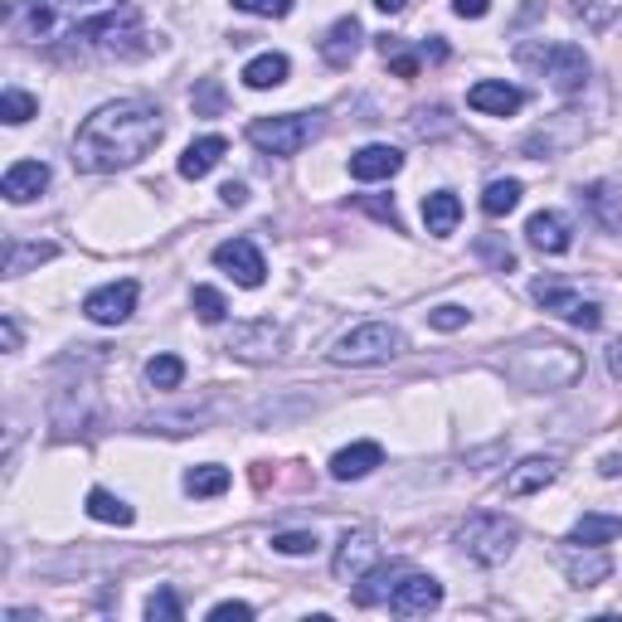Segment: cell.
I'll return each instance as SVG.
<instances>
[{
	"mask_svg": "<svg viewBox=\"0 0 622 622\" xmlns=\"http://www.w3.org/2000/svg\"><path fill=\"white\" fill-rule=\"evenodd\" d=\"M83 511L92 515V521H102V525H131V521H137V511H131L122 496L102 492V486H92V492H88V506Z\"/></svg>",
	"mask_w": 622,
	"mask_h": 622,
	"instance_id": "cell-26",
	"label": "cell"
},
{
	"mask_svg": "<svg viewBox=\"0 0 622 622\" xmlns=\"http://www.w3.org/2000/svg\"><path fill=\"white\" fill-rule=\"evenodd\" d=\"M521 195H525V190H521V180H492V185L482 190V209H486L492 219H506L511 209L521 205Z\"/></svg>",
	"mask_w": 622,
	"mask_h": 622,
	"instance_id": "cell-29",
	"label": "cell"
},
{
	"mask_svg": "<svg viewBox=\"0 0 622 622\" xmlns=\"http://www.w3.org/2000/svg\"><path fill=\"white\" fill-rule=\"evenodd\" d=\"M190 307H195V316H200L205 326H219L224 316H229V302H224V293H215V287H195Z\"/></svg>",
	"mask_w": 622,
	"mask_h": 622,
	"instance_id": "cell-33",
	"label": "cell"
},
{
	"mask_svg": "<svg viewBox=\"0 0 622 622\" xmlns=\"http://www.w3.org/2000/svg\"><path fill=\"white\" fill-rule=\"evenodd\" d=\"M287 73H293V63H287V55H258L244 63V83L254 92H268L277 83H287Z\"/></svg>",
	"mask_w": 622,
	"mask_h": 622,
	"instance_id": "cell-24",
	"label": "cell"
},
{
	"mask_svg": "<svg viewBox=\"0 0 622 622\" xmlns=\"http://www.w3.org/2000/svg\"><path fill=\"white\" fill-rule=\"evenodd\" d=\"M423 224H428V234H433V238L457 234V224H462V200H457L453 190H433V195H423Z\"/></svg>",
	"mask_w": 622,
	"mask_h": 622,
	"instance_id": "cell-22",
	"label": "cell"
},
{
	"mask_svg": "<svg viewBox=\"0 0 622 622\" xmlns=\"http://www.w3.org/2000/svg\"><path fill=\"white\" fill-rule=\"evenodd\" d=\"M147 618H151V622H180L185 608H180V599H176L170 589H156L151 599H147Z\"/></svg>",
	"mask_w": 622,
	"mask_h": 622,
	"instance_id": "cell-35",
	"label": "cell"
},
{
	"mask_svg": "<svg viewBox=\"0 0 622 622\" xmlns=\"http://www.w3.org/2000/svg\"><path fill=\"white\" fill-rule=\"evenodd\" d=\"M161 137H166V117L156 102L147 98L102 102L73 131V166L88 170V176H108V170L137 166L147 151H156Z\"/></svg>",
	"mask_w": 622,
	"mask_h": 622,
	"instance_id": "cell-1",
	"label": "cell"
},
{
	"mask_svg": "<svg viewBox=\"0 0 622 622\" xmlns=\"http://www.w3.org/2000/svg\"><path fill=\"white\" fill-rule=\"evenodd\" d=\"M234 10L263 16V20H283V16H293V0H234Z\"/></svg>",
	"mask_w": 622,
	"mask_h": 622,
	"instance_id": "cell-36",
	"label": "cell"
},
{
	"mask_svg": "<svg viewBox=\"0 0 622 622\" xmlns=\"http://www.w3.org/2000/svg\"><path fill=\"white\" fill-rule=\"evenodd\" d=\"M316 131H322L316 112H283V117H258V122H248V141L268 156H297Z\"/></svg>",
	"mask_w": 622,
	"mask_h": 622,
	"instance_id": "cell-7",
	"label": "cell"
},
{
	"mask_svg": "<svg viewBox=\"0 0 622 622\" xmlns=\"http://www.w3.org/2000/svg\"><path fill=\"white\" fill-rule=\"evenodd\" d=\"M379 462H385V447L379 443H351L330 457V476H336V482H361V476H369Z\"/></svg>",
	"mask_w": 622,
	"mask_h": 622,
	"instance_id": "cell-19",
	"label": "cell"
},
{
	"mask_svg": "<svg viewBox=\"0 0 622 622\" xmlns=\"http://www.w3.org/2000/svg\"><path fill=\"white\" fill-rule=\"evenodd\" d=\"M457 545L467 560H476L482 569H496V564H506L515 545H521V525L511 521V515H501V511H476L467 525L457 531Z\"/></svg>",
	"mask_w": 622,
	"mask_h": 622,
	"instance_id": "cell-5",
	"label": "cell"
},
{
	"mask_svg": "<svg viewBox=\"0 0 622 622\" xmlns=\"http://www.w3.org/2000/svg\"><path fill=\"white\" fill-rule=\"evenodd\" d=\"M622 472V457H603V476H618Z\"/></svg>",
	"mask_w": 622,
	"mask_h": 622,
	"instance_id": "cell-47",
	"label": "cell"
},
{
	"mask_svg": "<svg viewBox=\"0 0 622 622\" xmlns=\"http://www.w3.org/2000/svg\"><path fill=\"white\" fill-rule=\"evenodd\" d=\"M375 564H379V540L375 535H369V531H346V535H340L336 560H330V569H336L340 584H361Z\"/></svg>",
	"mask_w": 622,
	"mask_h": 622,
	"instance_id": "cell-10",
	"label": "cell"
},
{
	"mask_svg": "<svg viewBox=\"0 0 622 622\" xmlns=\"http://www.w3.org/2000/svg\"><path fill=\"white\" fill-rule=\"evenodd\" d=\"M453 10L462 20H482L486 10H492V0H453Z\"/></svg>",
	"mask_w": 622,
	"mask_h": 622,
	"instance_id": "cell-41",
	"label": "cell"
},
{
	"mask_svg": "<svg viewBox=\"0 0 622 622\" xmlns=\"http://www.w3.org/2000/svg\"><path fill=\"white\" fill-rule=\"evenodd\" d=\"M428 326L433 330H462V326H467V307H457V302H443V307L428 312Z\"/></svg>",
	"mask_w": 622,
	"mask_h": 622,
	"instance_id": "cell-38",
	"label": "cell"
},
{
	"mask_svg": "<svg viewBox=\"0 0 622 622\" xmlns=\"http://www.w3.org/2000/svg\"><path fill=\"white\" fill-rule=\"evenodd\" d=\"M399 351H404L399 326H389V322H365V326L346 330V336L330 346V361H336V365H385V361H394Z\"/></svg>",
	"mask_w": 622,
	"mask_h": 622,
	"instance_id": "cell-6",
	"label": "cell"
},
{
	"mask_svg": "<svg viewBox=\"0 0 622 622\" xmlns=\"http://www.w3.org/2000/svg\"><path fill=\"white\" fill-rule=\"evenodd\" d=\"M554 476H560V457H525L506 476V496H535V492H545Z\"/></svg>",
	"mask_w": 622,
	"mask_h": 622,
	"instance_id": "cell-20",
	"label": "cell"
},
{
	"mask_svg": "<svg viewBox=\"0 0 622 622\" xmlns=\"http://www.w3.org/2000/svg\"><path fill=\"white\" fill-rule=\"evenodd\" d=\"M525 238H531V248L540 254H569V244H574V224H569L560 209H540L525 224Z\"/></svg>",
	"mask_w": 622,
	"mask_h": 622,
	"instance_id": "cell-15",
	"label": "cell"
},
{
	"mask_svg": "<svg viewBox=\"0 0 622 622\" xmlns=\"http://www.w3.org/2000/svg\"><path fill=\"white\" fill-rule=\"evenodd\" d=\"M584 200H589V209L599 215V224L603 229H622V209H618V200H613V185H589L584 190Z\"/></svg>",
	"mask_w": 622,
	"mask_h": 622,
	"instance_id": "cell-31",
	"label": "cell"
},
{
	"mask_svg": "<svg viewBox=\"0 0 622 622\" xmlns=\"http://www.w3.org/2000/svg\"><path fill=\"white\" fill-rule=\"evenodd\" d=\"M137 6L131 0H24L20 30L34 45H59V39H117L137 30Z\"/></svg>",
	"mask_w": 622,
	"mask_h": 622,
	"instance_id": "cell-2",
	"label": "cell"
},
{
	"mask_svg": "<svg viewBox=\"0 0 622 622\" xmlns=\"http://www.w3.org/2000/svg\"><path fill=\"white\" fill-rule=\"evenodd\" d=\"M467 108L486 112V117H511L525 108V92L501 83V78H482V83H472V92H467Z\"/></svg>",
	"mask_w": 622,
	"mask_h": 622,
	"instance_id": "cell-14",
	"label": "cell"
},
{
	"mask_svg": "<svg viewBox=\"0 0 622 622\" xmlns=\"http://www.w3.org/2000/svg\"><path fill=\"white\" fill-rule=\"evenodd\" d=\"M608 369L622 379V340H613V346H608Z\"/></svg>",
	"mask_w": 622,
	"mask_h": 622,
	"instance_id": "cell-45",
	"label": "cell"
},
{
	"mask_svg": "<svg viewBox=\"0 0 622 622\" xmlns=\"http://www.w3.org/2000/svg\"><path fill=\"white\" fill-rule=\"evenodd\" d=\"M618 535H622V515H603V511L584 515V521L569 531V540H574V545H613Z\"/></svg>",
	"mask_w": 622,
	"mask_h": 622,
	"instance_id": "cell-25",
	"label": "cell"
},
{
	"mask_svg": "<svg viewBox=\"0 0 622 622\" xmlns=\"http://www.w3.org/2000/svg\"><path fill=\"white\" fill-rule=\"evenodd\" d=\"M273 550L277 554H316V535L312 531H283V535H273Z\"/></svg>",
	"mask_w": 622,
	"mask_h": 622,
	"instance_id": "cell-37",
	"label": "cell"
},
{
	"mask_svg": "<svg viewBox=\"0 0 622 622\" xmlns=\"http://www.w3.org/2000/svg\"><path fill=\"white\" fill-rule=\"evenodd\" d=\"M229 351L244 355V361H273V355H283V326H273V322L238 326L229 336Z\"/></svg>",
	"mask_w": 622,
	"mask_h": 622,
	"instance_id": "cell-16",
	"label": "cell"
},
{
	"mask_svg": "<svg viewBox=\"0 0 622 622\" xmlns=\"http://www.w3.org/2000/svg\"><path fill=\"white\" fill-rule=\"evenodd\" d=\"M49 185V166L45 161H16L6 170V180H0V190H6L10 205H30L34 195H45Z\"/></svg>",
	"mask_w": 622,
	"mask_h": 622,
	"instance_id": "cell-17",
	"label": "cell"
},
{
	"mask_svg": "<svg viewBox=\"0 0 622 622\" xmlns=\"http://www.w3.org/2000/svg\"><path fill=\"white\" fill-rule=\"evenodd\" d=\"M185 492L190 496H224L229 492V467H219V462H200V467L185 472Z\"/></svg>",
	"mask_w": 622,
	"mask_h": 622,
	"instance_id": "cell-27",
	"label": "cell"
},
{
	"mask_svg": "<svg viewBox=\"0 0 622 622\" xmlns=\"http://www.w3.org/2000/svg\"><path fill=\"white\" fill-rule=\"evenodd\" d=\"M147 379H151V389H180L185 361L180 355H156V361L147 365Z\"/></svg>",
	"mask_w": 622,
	"mask_h": 622,
	"instance_id": "cell-34",
	"label": "cell"
},
{
	"mask_svg": "<svg viewBox=\"0 0 622 622\" xmlns=\"http://www.w3.org/2000/svg\"><path fill=\"white\" fill-rule=\"evenodd\" d=\"M248 618H254V608H248V603H238V599L209 608V622H248Z\"/></svg>",
	"mask_w": 622,
	"mask_h": 622,
	"instance_id": "cell-40",
	"label": "cell"
},
{
	"mask_svg": "<svg viewBox=\"0 0 622 622\" xmlns=\"http://www.w3.org/2000/svg\"><path fill=\"white\" fill-rule=\"evenodd\" d=\"M355 55H361V20L346 16V20H336V24L326 30V39H322V59L330 63V69H351Z\"/></svg>",
	"mask_w": 622,
	"mask_h": 622,
	"instance_id": "cell-18",
	"label": "cell"
},
{
	"mask_svg": "<svg viewBox=\"0 0 622 622\" xmlns=\"http://www.w3.org/2000/svg\"><path fill=\"white\" fill-rule=\"evenodd\" d=\"M219 200H224V205H234V209H238V205H248V185H244V180H229V185L219 190Z\"/></svg>",
	"mask_w": 622,
	"mask_h": 622,
	"instance_id": "cell-42",
	"label": "cell"
},
{
	"mask_svg": "<svg viewBox=\"0 0 622 622\" xmlns=\"http://www.w3.org/2000/svg\"><path fill=\"white\" fill-rule=\"evenodd\" d=\"M215 268H224L234 277L238 287H263V277H268V263L248 238H229V244L215 248Z\"/></svg>",
	"mask_w": 622,
	"mask_h": 622,
	"instance_id": "cell-12",
	"label": "cell"
},
{
	"mask_svg": "<svg viewBox=\"0 0 622 622\" xmlns=\"http://www.w3.org/2000/svg\"><path fill=\"white\" fill-rule=\"evenodd\" d=\"M560 564L569 574V584H579V589H593V584H603V579L613 574V560H608L603 545H574V540L560 550Z\"/></svg>",
	"mask_w": 622,
	"mask_h": 622,
	"instance_id": "cell-13",
	"label": "cell"
},
{
	"mask_svg": "<svg viewBox=\"0 0 622 622\" xmlns=\"http://www.w3.org/2000/svg\"><path fill=\"white\" fill-rule=\"evenodd\" d=\"M375 6H379V10H385V16H399V10L408 6V0H375Z\"/></svg>",
	"mask_w": 622,
	"mask_h": 622,
	"instance_id": "cell-46",
	"label": "cell"
},
{
	"mask_svg": "<svg viewBox=\"0 0 622 622\" xmlns=\"http://www.w3.org/2000/svg\"><path fill=\"white\" fill-rule=\"evenodd\" d=\"M394 579H399V564H375V569H369V574H365V584L355 589V603H361V608H369V603L389 599Z\"/></svg>",
	"mask_w": 622,
	"mask_h": 622,
	"instance_id": "cell-30",
	"label": "cell"
},
{
	"mask_svg": "<svg viewBox=\"0 0 622 622\" xmlns=\"http://www.w3.org/2000/svg\"><path fill=\"white\" fill-rule=\"evenodd\" d=\"M131 312H137V283H131V277L98 287V293H88V302H83V316L98 326H122Z\"/></svg>",
	"mask_w": 622,
	"mask_h": 622,
	"instance_id": "cell-11",
	"label": "cell"
},
{
	"mask_svg": "<svg viewBox=\"0 0 622 622\" xmlns=\"http://www.w3.org/2000/svg\"><path fill=\"white\" fill-rule=\"evenodd\" d=\"M224 151H229V141L224 137H200V141H190L180 156V176L185 180H205L209 170H215L224 161Z\"/></svg>",
	"mask_w": 622,
	"mask_h": 622,
	"instance_id": "cell-23",
	"label": "cell"
},
{
	"mask_svg": "<svg viewBox=\"0 0 622 622\" xmlns=\"http://www.w3.org/2000/svg\"><path fill=\"white\" fill-rule=\"evenodd\" d=\"M55 254H59L55 244H10L6 248V277L30 273V268H39V263H49Z\"/></svg>",
	"mask_w": 622,
	"mask_h": 622,
	"instance_id": "cell-28",
	"label": "cell"
},
{
	"mask_svg": "<svg viewBox=\"0 0 622 622\" xmlns=\"http://www.w3.org/2000/svg\"><path fill=\"white\" fill-rule=\"evenodd\" d=\"M535 302L545 307L550 316H560V322L579 326V330H599L603 326V307L584 293H574V287L564 283H535Z\"/></svg>",
	"mask_w": 622,
	"mask_h": 622,
	"instance_id": "cell-8",
	"label": "cell"
},
{
	"mask_svg": "<svg viewBox=\"0 0 622 622\" xmlns=\"http://www.w3.org/2000/svg\"><path fill=\"white\" fill-rule=\"evenodd\" d=\"M506 375L521 389L554 394V389L579 385V375H584V355H579L574 346H564V340H531V346H521L506 361Z\"/></svg>",
	"mask_w": 622,
	"mask_h": 622,
	"instance_id": "cell-3",
	"label": "cell"
},
{
	"mask_svg": "<svg viewBox=\"0 0 622 622\" xmlns=\"http://www.w3.org/2000/svg\"><path fill=\"white\" fill-rule=\"evenodd\" d=\"M195 112H200V117H215L219 108H224V92H219V83H215V78H205V83L200 88H195Z\"/></svg>",
	"mask_w": 622,
	"mask_h": 622,
	"instance_id": "cell-39",
	"label": "cell"
},
{
	"mask_svg": "<svg viewBox=\"0 0 622 622\" xmlns=\"http://www.w3.org/2000/svg\"><path fill=\"white\" fill-rule=\"evenodd\" d=\"M515 59H521L525 69L545 73L550 88L560 92V98H574V92L589 88V55L579 45H569V39H554V45H545V39H531V45L515 49Z\"/></svg>",
	"mask_w": 622,
	"mask_h": 622,
	"instance_id": "cell-4",
	"label": "cell"
},
{
	"mask_svg": "<svg viewBox=\"0 0 622 622\" xmlns=\"http://www.w3.org/2000/svg\"><path fill=\"white\" fill-rule=\"evenodd\" d=\"M385 603L394 618H423L443 603V584L433 574H418V569H399V579H394Z\"/></svg>",
	"mask_w": 622,
	"mask_h": 622,
	"instance_id": "cell-9",
	"label": "cell"
},
{
	"mask_svg": "<svg viewBox=\"0 0 622 622\" xmlns=\"http://www.w3.org/2000/svg\"><path fill=\"white\" fill-rule=\"evenodd\" d=\"M34 112H39V98H30V92H20V88H6V92H0V117H6L10 127L30 122Z\"/></svg>",
	"mask_w": 622,
	"mask_h": 622,
	"instance_id": "cell-32",
	"label": "cell"
},
{
	"mask_svg": "<svg viewBox=\"0 0 622 622\" xmlns=\"http://www.w3.org/2000/svg\"><path fill=\"white\" fill-rule=\"evenodd\" d=\"M399 166H404V156L385 147V141H375V147H361L351 156V176L355 180H389V176H399Z\"/></svg>",
	"mask_w": 622,
	"mask_h": 622,
	"instance_id": "cell-21",
	"label": "cell"
},
{
	"mask_svg": "<svg viewBox=\"0 0 622 622\" xmlns=\"http://www.w3.org/2000/svg\"><path fill=\"white\" fill-rule=\"evenodd\" d=\"M482 254H486V258H496V268H501V273H506V268H515V254H511V248H496V244H482Z\"/></svg>",
	"mask_w": 622,
	"mask_h": 622,
	"instance_id": "cell-43",
	"label": "cell"
},
{
	"mask_svg": "<svg viewBox=\"0 0 622 622\" xmlns=\"http://www.w3.org/2000/svg\"><path fill=\"white\" fill-rule=\"evenodd\" d=\"M0 340H6V351H20V326L10 322V316L0 322Z\"/></svg>",
	"mask_w": 622,
	"mask_h": 622,
	"instance_id": "cell-44",
	"label": "cell"
}]
</instances>
